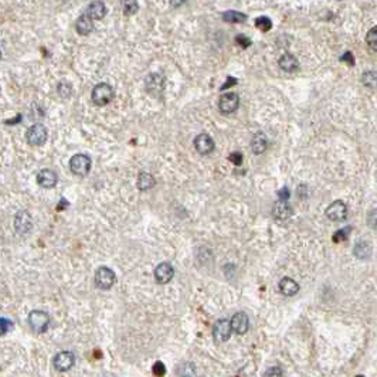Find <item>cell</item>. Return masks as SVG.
Here are the masks:
<instances>
[{
    "mask_svg": "<svg viewBox=\"0 0 377 377\" xmlns=\"http://www.w3.org/2000/svg\"><path fill=\"white\" fill-rule=\"evenodd\" d=\"M138 9H139V6H138L136 1H126V3L124 4V13L128 16L135 15V13L138 12Z\"/></svg>",
    "mask_w": 377,
    "mask_h": 377,
    "instance_id": "31",
    "label": "cell"
},
{
    "mask_svg": "<svg viewBox=\"0 0 377 377\" xmlns=\"http://www.w3.org/2000/svg\"><path fill=\"white\" fill-rule=\"evenodd\" d=\"M326 217L332 221H343L348 216V207L340 200H336L326 209Z\"/></svg>",
    "mask_w": 377,
    "mask_h": 377,
    "instance_id": "9",
    "label": "cell"
},
{
    "mask_svg": "<svg viewBox=\"0 0 377 377\" xmlns=\"http://www.w3.org/2000/svg\"><path fill=\"white\" fill-rule=\"evenodd\" d=\"M29 325L36 334H44L50 326V316L44 311H31L29 315Z\"/></svg>",
    "mask_w": 377,
    "mask_h": 377,
    "instance_id": "2",
    "label": "cell"
},
{
    "mask_svg": "<svg viewBox=\"0 0 377 377\" xmlns=\"http://www.w3.org/2000/svg\"><path fill=\"white\" fill-rule=\"evenodd\" d=\"M278 64H279V67H281L284 71H287V73H293V71H296V70L299 68V63H298L296 57L290 54V53L282 54V56L279 57Z\"/></svg>",
    "mask_w": 377,
    "mask_h": 377,
    "instance_id": "17",
    "label": "cell"
},
{
    "mask_svg": "<svg viewBox=\"0 0 377 377\" xmlns=\"http://www.w3.org/2000/svg\"><path fill=\"white\" fill-rule=\"evenodd\" d=\"M267 146H268V142H267V138H265L264 133H257V135L252 138V141H251V149H252V152H254L255 155H261V153H264L265 149H267Z\"/></svg>",
    "mask_w": 377,
    "mask_h": 377,
    "instance_id": "22",
    "label": "cell"
},
{
    "mask_svg": "<svg viewBox=\"0 0 377 377\" xmlns=\"http://www.w3.org/2000/svg\"><path fill=\"white\" fill-rule=\"evenodd\" d=\"M87 15L92 19V20H101L102 17H105L106 15V6L102 1H94L91 4H88L87 7Z\"/></svg>",
    "mask_w": 377,
    "mask_h": 377,
    "instance_id": "18",
    "label": "cell"
},
{
    "mask_svg": "<svg viewBox=\"0 0 377 377\" xmlns=\"http://www.w3.org/2000/svg\"><path fill=\"white\" fill-rule=\"evenodd\" d=\"M278 287H279V292H281L282 295H285V296H293V295L298 293V291H299L298 282L293 281L292 278H288V276L282 278V279L279 281Z\"/></svg>",
    "mask_w": 377,
    "mask_h": 377,
    "instance_id": "15",
    "label": "cell"
},
{
    "mask_svg": "<svg viewBox=\"0 0 377 377\" xmlns=\"http://www.w3.org/2000/svg\"><path fill=\"white\" fill-rule=\"evenodd\" d=\"M255 26H257V29H260L261 31H270L271 27H272V21L268 17L262 16V17H258L255 20Z\"/></svg>",
    "mask_w": 377,
    "mask_h": 377,
    "instance_id": "29",
    "label": "cell"
},
{
    "mask_svg": "<svg viewBox=\"0 0 377 377\" xmlns=\"http://www.w3.org/2000/svg\"><path fill=\"white\" fill-rule=\"evenodd\" d=\"M235 42L238 43V45H241V47H244V48H247L248 45H251V40H250L248 37H246V36H243V34L237 36V37H235Z\"/></svg>",
    "mask_w": 377,
    "mask_h": 377,
    "instance_id": "37",
    "label": "cell"
},
{
    "mask_svg": "<svg viewBox=\"0 0 377 377\" xmlns=\"http://www.w3.org/2000/svg\"><path fill=\"white\" fill-rule=\"evenodd\" d=\"M232 334L231 323L227 319H220L216 322L214 328H213V337L217 343H224L230 339Z\"/></svg>",
    "mask_w": 377,
    "mask_h": 377,
    "instance_id": "7",
    "label": "cell"
},
{
    "mask_svg": "<svg viewBox=\"0 0 377 377\" xmlns=\"http://www.w3.org/2000/svg\"><path fill=\"white\" fill-rule=\"evenodd\" d=\"M58 177L56 172L50 170V169H42L37 173V183L44 188H51L57 185Z\"/></svg>",
    "mask_w": 377,
    "mask_h": 377,
    "instance_id": "14",
    "label": "cell"
},
{
    "mask_svg": "<svg viewBox=\"0 0 377 377\" xmlns=\"http://www.w3.org/2000/svg\"><path fill=\"white\" fill-rule=\"evenodd\" d=\"M362 83L364 87L370 88V89H376L377 88V71H366L362 75Z\"/></svg>",
    "mask_w": 377,
    "mask_h": 377,
    "instance_id": "26",
    "label": "cell"
},
{
    "mask_svg": "<svg viewBox=\"0 0 377 377\" xmlns=\"http://www.w3.org/2000/svg\"><path fill=\"white\" fill-rule=\"evenodd\" d=\"M74 362H75V357L71 352H60L56 355L54 357V367L57 369L58 372H67L70 370L74 366Z\"/></svg>",
    "mask_w": 377,
    "mask_h": 377,
    "instance_id": "12",
    "label": "cell"
},
{
    "mask_svg": "<svg viewBox=\"0 0 377 377\" xmlns=\"http://www.w3.org/2000/svg\"><path fill=\"white\" fill-rule=\"evenodd\" d=\"M165 373H166V367H165V364L162 362H156L153 364V375L156 377H162L165 376Z\"/></svg>",
    "mask_w": 377,
    "mask_h": 377,
    "instance_id": "32",
    "label": "cell"
},
{
    "mask_svg": "<svg viewBox=\"0 0 377 377\" xmlns=\"http://www.w3.org/2000/svg\"><path fill=\"white\" fill-rule=\"evenodd\" d=\"M194 147L200 155H210L214 150V141L207 135V133H200L194 138Z\"/></svg>",
    "mask_w": 377,
    "mask_h": 377,
    "instance_id": "11",
    "label": "cell"
},
{
    "mask_svg": "<svg viewBox=\"0 0 377 377\" xmlns=\"http://www.w3.org/2000/svg\"><path fill=\"white\" fill-rule=\"evenodd\" d=\"M153 275H155V281H156L158 284L165 285V284H168V282L172 281V278H173L174 275V268L169 262H162V264H159V265L155 268Z\"/></svg>",
    "mask_w": 377,
    "mask_h": 377,
    "instance_id": "10",
    "label": "cell"
},
{
    "mask_svg": "<svg viewBox=\"0 0 377 377\" xmlns=\"http://www.w3.org/2000/svg\"><path fill=\"white\" fill-rule=\"evenodd\" d=\"M366 42H367V45H369L373 51H377V26L369 30V33H367V36H366Z\"/></svg>",
    "mask_w": 377,
    "mask_h": 377,
    "instance_id": "28",
    "label": "cell"
},
{
    "mask_svg": "<svg viewBox=\"0 0 377 377\" xmlns=\"http://www.w3.org/2000/svg\"><path fill=\"white\" fill-rule=\"evenodd\" d=\"M278 196H279V199H281V200H285V202H287V199L290 197V190H288L287 188H282V190H279V191H278Z\"/></svg>",
    "mask_w": 377,
    "mask_h": 377,
    "instance_id": "38",
    "label": "cell"
},
{
    "mask_svg": "<svg viewBox=\"0 0 377 377\" xmlns=\"http://www.w3.org/2000/svg\"><path fill=\"white\" fill-rule=\"evenodd\" d=\"M264 377H282V370H281V367H278V366L270 367V369L265 372Z\"/></svg>",
    "mask_w": 377,
    "mask_h": 377,
    "instance_id": "33",
    "label": "cell"
},
{
    "mask_svg": "<svg viewBox=\"0 0 377 377\" xmlns=\"http://www.w3.org/2000/svg\"><path fill=\"white\" fill-rule=\"evenodd\" d=\"M356 377H363V376H360V375H359V376H356Z\"/></svg>",
    "mask_w": 377,
    "mask_h": 377,
    "instance_id": "41",
    "label": "cell"
},
{
    "mask_svg": "<svg viewBox=\"0 0 377 377\" xmlns=\"http://www.w3.org/2000/svg\"><path fill=\"white\" fill-rule=\"evenodd\" d=\"M155 183H156L155 177L150 173H147V172H141L139 177H138V182H136L139 190H149V188H152L155 186Z\"/></svg>",
    "mask_w": 377,
    "mask_h": 377,
    "instance_id": "23",
    "label": "cell"
},
{
    "mask_svg": "<svg viewBox=\"0 0 377 377\" xmlns=\"http://www.w3.org/2000/svg\"><path fill=\"white\" fill-rule=\"evenodd\" d=\"M92 102L98 106H104L106 104L114 100V89L109 84L106 83H101V84H97L94 89H92Z\"/></svg>",
    "mask_w": 377,
    "mask_h": 377,
    "instance_id": "1",
    "label": "cell"
},
{
    "mask_svg": "<svg viewBox=\"0 0 377 377\" xmlns=\"http://www.w3.org/2000/svg\"><path fill=\"white\" fill-rule=\"evenodd\" d=\"M75 29L77 31L80 33V34H83V36H87L89 34L92 30H94V23H92V19L89 17V16L85 13V15H83L78 20H77V24H75Z\"/></svg>",
    "mask_w": 377,
    "mask_h": 377,
    "instance_id": "19",
    "label": "cell"
},
{
    "mask_svg": "<svg viewBox=\"0 0 377 377\" xmlns=\"http://www.w3.org/2000/svg\"><path fill=\"white\" fill-rule=\"evenodd\" d=\"M177 375L180 377H196V367L194 364L190 362L182 363L179 367H177Z\"/></svg>",
    "mask_w": 377,
    "mask_h": 377,
    "instance_id": "25",
    "label": "cell"
},
{
    "mask_svg": "<svg viewBox=\"0 0 377 377\" xmlns=\"http://www.w3.org/2000/svg\"><path fill=\"white\" fill-rule=\"evenodd\" d=\"M221 17H223L224 21L232 23V24H235V23H244L247 20V15L241 13V12H235V10L224 12V13L221 15Z\"/></svg>",
    "mask_w": 377,
    "mask_h": 377,
    "instance_id": "24",
    "label": "cell"
},
{
    "mask_svg": "<svg viewBox=\"0 0 377 377\" xmlns=\"http://www.w3.org/2000/svg\"><path fill=\"white\" fill-rule=\"evenodd\" d=\"M229 80H230V81H226V83H224V85L221 87V89L230 88V87H231V85H234V84H237V80H235V78H232V77H229Z\"/></svg>",
    "mask_w": 377,
    "mask_h": 377,
    "instance_id": "39",
    "label": "cell"
},
{
    "mask_svg": "<svg viewBox=\"0 0 377 377\" xmlns=\"http://www.w3.org/2000/svg\"><path fill=\"white\" fill-rule=\"evenodd\" d=\"M0 325H1V334L6 335L9 332V329H12V326H13V323H12V320L6 319V318H1L0 320Z\"/></svg>",
    "mask_w": 377,
    "mask_h": 377,
    "instance_id": "36",
    "label": "cell"
},
{
    "mask_svg": "<svg viewBox=\"0 0 377 377\" xmlns=\"http://www.w3.org/2000/svg\"><path fill=\"white\" fill-rule=\"evenodd\" d=\"M163 77L159 74H150L146 77V88L149 92H160L163 89Z\"/></svg>",
    "mask_w": 377,
    "mask_h": 377,
    "instance_id": "21",
    "label": "cell"
},
{
    "mask_svg": "<svg viewBox=\"0 0 377 377\" xmlns=\"http://www.w3.org/2000/svg\"><path fill=\"white\" fill-rule=\"evenodd\" d=\"M13 224H15L16 232L19 235H26L31 230V227H33V218L30 216L29 211L20 210V211H17V214L15 216Z\"/></svg>",
    "mask_w": 377,
    "mask_h": 377,
    "instance_id": "6",
    "label": "cell"
},
{
    "mask_svg": "<svg viewBox=\"0 0 377 377\" xmlns=\"http://www.w3.org/2000/svg\"><path fill=\"white\" fill-rule=\"evenodd\" d=\"M116 282L115 272L108 267H100L95 272V285L100 290H111Z\"/></svg>",
    "mask_w": 377,
    "mask_h": 377,
    "instance_id": "3",
    "label": "cell"
},
{
    "mask_svg": "<svg viewBox=\"0 0 377 377\" xmlns=\"http://www.w3.org/2000/svg\"><path fill=\"white\" fill-rule=\"evenodd\" d=\"M272 216L278 220H287L292 216V207L288 204V202L279 200L272 207Z\"/></svg>",
    "mask_w": 377,
    "mask_h": 377,
    "instance_id": "16",
    "label": "cell"
},
{
    "mask_svg": "<svg viewBox=\"0 0 377 377\" xmlns=\"http://www.w3.org/2000/svg\"><path fill=\"white\" fill-rule=\"evenodd\" d=\"M367 223H369V226H370L372 229H375V230H377V209H375V210H372V211L369 213V217H367Z\"/></svg>",
    "mask_w": 377,
    "mask_h": 377,
    "instance_id": "34",
    "label": "cell"
},
{
    "mask_svg": "<svg viewBox=\"0 0 377 377\" xmlns=\"http://www.w3.org/2000/svg\"><path fill=\"white\" fill-rule=\"evenodd\" d=\"M229 160L232 162L234 165H241L243 163V153L241 152H232L229 156Z\"/></svg>",
    "mask_w": 377,
    "mask_h": 377,
    "instance_id": "35",
    "label": "cell"
},
{
    "mask_svg": "<svg viewBox=\"0 0 377 377\" xmlns=\"http://www.w3.org/2000/svg\"><path fill=\"white\" fill-rule=\"evenodd\" d=\"M47 135H48V132L45 129V126L42 124H36L29 128V131L26 133V139H27L29 145L42 146L47 141Z\"/></svg>",
    "mask_w": 377,
    "mask_h": 377,
    "instance_id": "5",
    "label": "cell"
},
{
    "mask_svg": "<svg viewBox=\"0 0 377 377\" xmlns=\"http://www.w3.org/2000/svg\"><path fill=\"white\" fill-rule=\"evenodd\" d=\"M353 254L356 258L359 260H369L370 255H372V246L367 243V241H359L356 246H355V250H353Z\"/></svg>",
    "mask_w": 377,
    "mask_h": 377,
    "instance_id": "20",
    "label": "cell"
},
{
    "mask_svg": "<svg viewBox=\"0 0 377 377\" xmlns=\"http://www.w3.org/2000/svg\"><path fill=\"white\" fill-rule=\"evenodd\" d=\"M231 323V329L234 334L237 335H244L248 332L250 328V319L247 316V314L244 312H237L230 320Z\"/></svg>",
    "mask_w": 377,
    "mask_h": 377,
    "instance_id": "13",
    "label": "cell"
},
{
    "mask_svg": "<svg viewBox=\"0 0 377 377\" xmlns=\"http://www.w3.org/2000/svg\"><path fill=\"white\" fill-rule=\"evenodd\" d=\"M342 61H348L350 65H352V64H355V60H353V57H352V54H350V53H346V54L342 57Z\"/></svg>",
    "mask_w": 377,
    "mask_h": 377,
    "instance_id": "40",
    "label": "cell"
},
{
    "mask_svg": "<svg viewBox=\"0 0 377 377\" xmlns=\"http://www.w3.org/2000/svg\"><path fill=\"white\" fill-rule=\"evenodd\" d=\"M57 91H58V94H60V97H63V98H68V97L71 95L73 87H71V84H70V83H67V81H60L57 85Z\"/></svg>",
    "mask_w": 377,
    "mask_h": 377,
    "instance_id": "27",
    "label": "cell"
},
{
    "mask_svg": "<svg viewBox=\"0 0 377 377\" xmlns=\"http://www.w3.org/2000/svg\"><path fill=\"white\" fill-rule=\"evenodd\" d=\"M352 231V227L348 226V227H345V229H342V230H339V231H336L334 234V241L335 243H340V241H345L346 238L349 237V234Z\"/></svg>",
    "mask_w": 377,
    "mask_h": 377,
    "instance_id": "30",
    "label": "cell"
},
{
    "mask_svg": "<svg viewBox=\"0 0 377 377\" xmlns=\"http://www.w3.org/2000/svg\"><path fill=\"white\" fill-rule=\"evenodd\" d=\"M70 169L77 176H87L91 170V159L84 153L74 155L70 159Z\"/></svg>",
    "mask_w": 377,
    "mask_h": 377,
    "instance_id": "4",
    "label": "cell"
},
{
    "mask_svg": "<svg viewBox=\"0 0 377 377\" xmlns=\"http://www.w3.org/2000/svg\"><path fill=\"white\" fill-rule=\"evenodd\" d=\"M240 105V97L235 92L223 94L218 100V108L223 114H231Z\"/></svg>",
    "mask_w": 377,
    "mask_h": 377,
    "instance_id": "8",
    "label": "cell"
}]
</instances>
